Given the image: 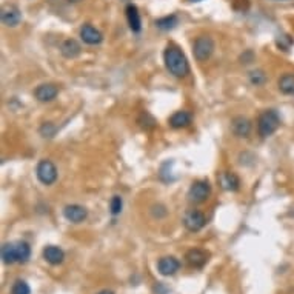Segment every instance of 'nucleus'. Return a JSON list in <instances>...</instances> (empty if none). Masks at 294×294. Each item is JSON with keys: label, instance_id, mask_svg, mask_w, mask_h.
<instances>
[{"label": "nucleus", "instance_id": "f257e3e1", "mask_svg": "<svg viewBox=\"0 0 294 294\" xmlns=\"http://www.w3.org/2000/svg\"><path fill=\"white\" fill-rule=\"evenodd\" d=\"M163 62L169 74H172L174 77L182 79L190 74V64L179 46L168 45L163 52Z\"/></svg>", "mask_w": 294, "mask_h": 294}, {"label": "nucleus", "instance_id": "f03ea898", "mask_svg": "<svg viewBox=\"0 0 294 294\" xmlns=\"http://www.w3.org/2000/svg\"><path fill=\"white\" fill-rule=\"evenodd\" d=\"M280 127V117L276 109H265L257 121V131L260 137H270L273 136L277 128Z\"/></svg>", "mask_w": 294, "mask_h": 294}, {"label": "nucleus", "instance_id": "7ed1b4c3", "mask_svg": "<svg viewBox=\"0 0 294 294\" xmlns=\"http://www.w3.org/2000/svg\"><path fill=\"white\" fill-rule=\"evenodd\" d=\"M193 52H194L196 61H199V62L208 61L211 54L214 52V40L210 36H199L194 40Z\"/></svg>", "mask_w": 294, "mask_h": 294}, {"label": "nucleus", "instance_id": "20e7f679", "mask_svg": "<svg viewBox=\"0 0 294 294\" xmlns=\"http://www.w3.org/2000/svg\"><path fill=\"white\" fill-rule=\"evenodd\" d=\"M211 196V185L208 181H196L188 190V200L193 203H203Z\"/></svg>", "mask_w": 294, "mask_h": 294}, {"label": "nucleus", "instance_id": "39448f33", "mask_svg": "<svg viewBox=\"0 0 294 294\" xmlns=\"http://www.w3.org/2000/svg\"><path fill=\"white\" fill-rule=\"evenodd\" d=\"M36 175L40 184L43 185H52L55 181H57V168L55 165L48 160V159H43L39 162L37 168H36Z\"/></svg>", "mask_w": 294, "mask_h": 294}, {"label": "nucleus", "instance_id": "423d86ee", "mask_svg": "<svg viewBox=\"0 0 294 294\" xmlns=\"http://www.w3.org/2000/svg\"><path fill=\"white\" fill-rule=\"evenodd\" d=\"M205 225H207V217L199 210H188L184 214V226L190 232H197L200 231Z\"/></svg>", "mask_w": 294, "mask_h": 294}, {"label": "nucleus", "instance_id": "0eeeda50", "mask_svg": "<svg viewBox=\"0 0 294 294\" xmlns=\"http://www.w3.org/2000/svg\"><path fill=\"white\" fill-rule=\"evenodd\" d=\"M58 94V86L54 83H42L34 90V97L39 102H52Z\"/></svg>", "mask_w": 294, "mask_h": 294}, {"label": "nucleus", "instance_id": "6e6552de", "mask_svg": "<svg viewBox=\"0 0 294 294\" xmlns=\"http://www.w3.org/2000/svg\"><path fill=\"white\" fill-rule=\"evenodd\" d=\"M80 39L86 43V45H99L103 40L102 33L99 31L97 28H94L90 23H85L80 28Z\"/></svg>", "mask_w": 294, "mask_h": 294}, {"label": "nucleus", "instance_id": "1a4fd4ad", "mask_svg": "<svg viewBox=\"0 0 294 294\" xmlns=\"http://www.w3.org/2000/svg\"><path fill=\"white\" fill-rule=\"evenodd\" d=\"M0 17H2V23L10 28H14L22 22V13L16 5H5Z\"/></svg>", "mask_w": 294, "mask_h": 294}, {"label": "nucleus", "instance_id": "9d476101", "mask_svg": "<svg viewBox=\"0 0 294 294\" xmlns=\"http://www.w3.org/2000/svg\"><path fill=\"white\" fill-rule=\"evenodd\" d=\"M179 268H181V262L172 256H165L157 262V271L162 276H172L179 271Z\"/></svg>", "mask_w": 294, "mask_h": 294}, {"label": "nucleus", "instance_id": "9b49d317", "mask_svg": "<svg viewBox=\"0 0 294 294\" xmlns=\"http://www.w3.org/2000/svg\"><path fill=\"white\" fill-rule=\"evenodd\" d=\"M185 259H187V262L190 263L191 267L202 268V267L207 265V262L210 260V253L202 250V248H193V250H190L187 253Z\"/></svg>", "mask_w": 294, "mask_h": 294}, {"label": "nucleus", "instance_id": "f8f14e48", "mask_svg": "<svg viewBox=\"0 0 294 294\" xmlns=\"http://www.w3.org/2000/svg\"><path fill=\"white\" fill-rule=\"evenodd\" d=\"M64 216L71 223H82L88 217V210L82 205H67L64 210Z\"/></svg>", "mask_w": 294, "mask_h": 294}, {"label": "nucleus", "instance_id": "ddd939ff", "mask_svg": "<svg viewBox=\"0 0 294 294\" xmlns=\"http://www.w3.org/2000/svg\"><path fill=\"white\" fill-rule=\"evenodd\" d=\"M231 131L236 137H248L251 133V122L244 115H236L231 121Z\"/></svg>", "mask_w": 294, "mask_h": 294}, {"label": "nucleus", "instance_id": "4468645a", "mask_svg": "<svg viewBox=\"0 0 294 294\" xmlns=\"http://www.w3.org/2000/svg\"><path fill=\"white\" fill-rule=\"evenodd\" d=\"M43 259L49 263V265H61L65 259V253L62 248L48 245L43 248Z\"/></svg>", "mask_w": 294, "mask_h": 294}, {"label": "nucleus", "instance_id": "2eb2a0df", "mask_svg": "<svg viewBox=\"0 0 294 294\" xmlns=\"http://www.w3.org/2000/svg\"><path fill=\"white\" fill-rule=\"evenodd\" d=\"M125 13H127V20H128L130 29H131L133 33H140V29H142V19H140L139 8L136 5L130 4V5H127Z\"/></svg>", "mask_w": 294, "mask_h": 294}, {"label": "nucleus", "instance_id": "dca6fc26", "mask_svg": "<svg viewBox=\"0 0 294 294\" xmlns=\"http://www.w3.org/2000/svg\"><path fill=\"white\" fill-rule=\"evenodd\" d=\"M219 184L226 191H238L241 188V181L238 178V174L229 171H225L219 175Z\"/></svg>", "mask_w": 294, "mask_h": 294}, {"label": "nucleus", "instance_id": "f3484780", "mask_svg": "<svg viewBox=\"0 0 294 294\" xmlns=\"http://www.w3.org/2000/svg\"><path fill=\"white\" fill-rule=\"evenodd\" d=\"M191 124V114L187 111H178L169 117V127L174 130L187 128Z\"/></svg>", "mask_w": 294, "mask_h": 294}, {"label": "nucleus", "instance_id": "a211bd4d", "mask_svg": "<svg viewBox=\"0 0 294 294\" xmlns=\"http://www.w3.org/2000/svg\"><path fill=\"white\" fill-rule=\"evenodd\" d=\"M80 51H82V48H80L79 42L74 39H67L61 45V52L65 58H76L80 54Z\"/></svg>", "mask_w": 294, "mask_h": 294}, {"label": "nucleus", "instance_id": "6ab92c4d", "mask_svg": "<svg viewBox=\"0 0 294 294\" xmlns=\"http://www.w3.org/2000/svg\"><path fill=\"white\" fill-rule=\"evenodd\" d=\"M277 85H279L280 93H283L286 96H294V74L292 73L283 74L279 79V83Z\"/></svg>", "mask_w": 294, "mask_h": 294}, {"label": "nucleus", "instance_id": "aec40b11", "mask_svg": "<svg viewBox=\"0 0 294 294\" xmlns=\"http://www.w3.org/2000/svg\"><path fill=\"white\" fill-rule=\"evenodd\" d=\"M154 23H156V26L159 29H162V31H169V29L178 26L179 19H178V16H175V14H169V16H165V17L157 19Z\"/></svg>", "mask_w": 294, "mask_h": 294}, {"label": "nucleus", "instance_id": "412c9836", "mask_svg": "<svg viewBox=\"0 0 294 294\" xmlns=\"http://www.w3.org/2000/svg\"><path fill=\"white\" fill-rule=\"evenodd\" d=\"M2 260L7 265H13L17 262V253H16V244H4L2 247Z\"/></svg>", "mask_w": 294, "mask_h": 294}, {"label": "nucleus", "instance_id": "4be33fe9", "mask_svg": "<svg viewBox=\"0 0 294 294\" xmlns=\"http://www.w3.org/2000/svg\"><path fill=\"white\" fill-rule=\"evenodd\" d=\"M16 253H17V262L25 263L31 257V247H29L25 241L16 242Z\"/></svg>", "mask_w": 294, "mask_h": 294}, {"label": "nucleus", "instance_id": "5701e85b", "mask_svg": "<svg viewBox=\"0 0 294 294\" xmlns=\"http://www.w3.org/2000/svg\"><path fill=\"white\" fill-rule=\"evenodd\" d=\"M137 124H139L142 128H145V130H150V128H154V127H156V119H154V117H153L150 112L143 111V112H140V115H139Z\"/></svg>", "mask_w": 294, "mask_h": 294}, {"label": "nucleus", "instance_id": "b1692460", "mask_svg": "<svg viewBox=\"0 0 294 294\" xmlns=\"http://www.w3.org/2000/svg\"><path fill=\"white\" fill-rule=\"evenodd\" d=\"M10 294H31V288H29V285L22 280V279H17L13 286H11V292Z\"/></svg>", "mask_w": 294, "mask_h": 294}, {"label": "nucleus", "instance_id": "393cba45", "mask_svg": "<svg viewBox=\"0 0 294 294\" xmlns=\"http://www.w3.org/2000/svg\"><path fill=\"white\" fill-rule=\"evenodd\" d=\"M250 82L254 85V86H260L267 82V74L263 73L262 70H254L250 73Z\"/></svg>", "mask_w": 294, "mask_h": 294}, {"label": "nucleus", "instance_id": "a878e982", "mask_svg": "<svg viewBox=\"0 0 294 294\" xmlns=\"http://www.w3.org/2000/svg\"><path fill=\"white\" fill-rule=\"evenodd\" d=\"M122 207H124L122 197H121V196H112V199H111V202H109V211H111V214H112V216L121 214Z\"/></svg>", "mask_w": 294, "mask_h": 294}, {"label": "nucleus", "instance_id": "bb28decb", "mask_svg": "<svg viewBox=\"0 0 294 294\" xmlns=\"http://www.w3.org/2000/svg\"><path fill=\"white\" fill-rule=\"evenodd\" d=\"M55 125L54 124H51V122H45L42 127H40V134L43 136V137H48V139H51V137H54V134H55Z\"/></svg>", "mask_w": 294, "mask_h": 294}, {"label": "nucleus", "instance_id": "cd10ccee", "mask_svg": "<svg viewBox=\"0 0 294 294\" xmlns=\"http://www.w3.org/2000/svg\"><path fill=\"white\" fill-rule=\"evenodd\" d=\"M292 43H294V40L289 36H282L280 39H277V46H280L283 51H288Z\"/></svg>", "mask_w": 294, "mask_h": 294}, {"label": "nucleus", "instance_id": "c85d7f7f", "mask_svg": "<svg viewBox=\"0 0 294 294\" xmlns=\"http://www.w3.org/2000/svg\"><path fill=\"white\" fill-rule=\"evenodd\" d=\"M151 213H153L154 217L160 219V217L166 216V208L163 207V205H154V207L151 208Z\"/></svg>", "mask_w": 294, "mask_h": 294}, {"label": "nucleus", "instance_id": "c756f323", "mask_svg": "<svg viewBox=\"0 0 294 294\" xmlns=\"http://www.w3.org/2000/svg\"><path fill=\"white\" fill-rule=\"evenodd\" d=\"M241 61H242V64H245V65L251 64V62L254 61V54H253V51H247L245 54H242Z\"/></svg>", "mask_w": 294, "mask_h": 294}, {"label": "nucleus", "instance_id": "7c9ffc66", "mask_svg": "<svg viewBox=\"0 0 294 294\" xmlns=\"http://www.w3.org/2000/svg\"><path fill=\"white\" fill-rule=\"evenodd\" d=\"M154 291H156L157 294H165V292H166V288H165L162 283H157L156 288H154Z\"/></svg>", "mask_w": 294, "mask_h": 294}, {"label": "nucleus", "instance_id": "2f4dec72", "mask_svg": "<svg viewBox=\"0 0 294 294\" xmlns=\"http://www.w3.org/2000/svg\"><path fill=\"white\" fill-rule=\"evenodd\" d=\"M97 294H114L111 289H102V291H99Z\"/></svg>", "mask_w": 294, "mask_h": 294}, {"label": "nucleus", "instance_id": "473e14b6", "mask_svg": "<svg viewBox=\"0 0 294 294\" xmlns=\"http://www.w3.org/2000/svg\"><path fill=\"white\" fill-rule=\"evenodd\" d=\"M70 2H73V4H77V2H80V0H70Z\"/></svg>", "mask_w": 294, "mask_h": 294}, {"label": "nucleus", "instance_id": "72a5a7b5", "mask_svg": "<svg viewBox=\"0 0 294 294\" xmlns=\"http://www.w3.org/2000/svg\"><path fill=\"white\" fill-rule=\"evenodd\" d=\"M188 2H200V0H188Z\"/></svg>", "mask_w": 294, "mask_h": 294}]
</instances>
